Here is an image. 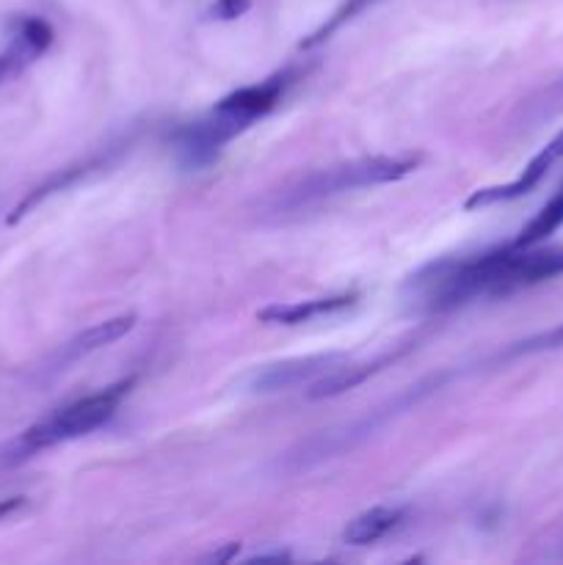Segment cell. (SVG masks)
I'll use <instances>...</instances> for the list:
<instances>
[{
	"label": "cell",
	"instance_id": "12",
	"mask_svg": "<svg viewBox=\"0 0 563 565\" xmlns=\"http://www.w3.org/2000/svg\"><path fill=\"white\" fill-rule=\"evenodd\" d=\"M563 114V77L552 81L550 86L541 88L528 105H524V121L530 127H539L541 121H550L552 116Z\"/></svg>",
	"mask_w": 563,
	"mask_h": 565
},
{
	"label": "cell",
	"instance_id": "17",
	"mask_svg": "<svg viewBox=\"0 0 563 565\" xmlns=\"http://www.w3.org/2000/svg\"><path fill=\"white\" fill-rule=\"evenodd\" d=\"M561 550H563V541H561Z\"/></svg>",
	"mask_w": 563,
	"mask_h": 565
},
{
	"label": "cell",
	"instance_id": "5",
	"mask_svg": "<svg viewBox=\"0 0 563 565\" xmlns=\"http://www.w3.org/2000/svg\"><path fill=\"white\" fill-rule=\"evenodd\" d=\"M561 160H563V130L557 132V136L552 138V141L546 143V147L541 149V152L535 154L528 166H524L522 174H519L517 180L506 182V185L480 188V191H475L472 196L464 202V207L478 210V207H489V204L511 202V199L524 196V193L535 191V188H539V182L544 180V177L550 174L557 163H561Z\"/></svg>",
	"mask_w": 563,
	"mask_h": 565
},
{
	"label": "cell",
	"instance_id": "16",
	"mask_svg": "<svg viewBox=\"0 0 563 565\" xmlns=\"http://www.w3.org/2000/svg\"><path fill=\"white\" fill-rule=\"evenodd\" d=\"M25 508V497H9V500H0V522L11 519L14 513H20Z\"/></svg>",
	"mask_w": 563,
	"mask_h": 565
},
{
	"label": "cell",
	"instance_id": "11",
	"mask_svg": "<svg viewBox=\"0 0 563 565\" xmlns=\"http://www.w3.org/2000/svg\"><path fill=\"white\" fill-rule=\"evenodd\" d=\"M561 226H563V182L555 191V196H552L550 202L535 213V218L519 232V237L513 243H517V246H539V243H544L546 237L555 235Z\"/></svg>",
	"mask_w": 563,
	"mask_h": 565
},
{
	"label": "cell",
	"instance_id": "10",
	"mask_svg": "<svg viewBox=\"0 0 563 565\" xmlns=\"http://www.w3.org/2000/svg\"><path fill=\"white\" fill-rule=\"evenodd\" d=\"M401 522V511H390V508H373V511L359 513L353 522H348V527L342 530V541L348 546H368L375 541L384 539L390 530L397 527Z\"/></svg>",
	"mask_w": 563,
	"mask_h": 565
},
{
	"label": "cell",
	"instance_id": "4",
	"mask_svg": "<svg viewBox=\"0 0 563 565\" xmlns=\"http://www.w3.org/2000/svg\"><path fill=\"white\" fill-rule=\"evenodd\" d=\"M346 362L348 359L340 356V353H329V356H307V359H290V362L265 364V367L254 370V373L248 375L246 386L248 392H259V395L287 392L304 384H315V381L323 379L326 373H331V370L340 367V364Z\"/></svg>",
	"mask_w": 563,
	"mask_h": 565
},
{
	"label": "cell",
	"instance_id": "1",
	"mask_svg": "<svg viewBox=\"0 0 563 565\" xmlns=\"http://www.w3.org/2000/svg\"><path fill=\"white\" fill-rule=\"evenodd\" d=\"M563 276V246H508L472 259H445L412 281L425 307L453 309L475 298L511 296Z\"/></svg>",
	"mask_w": 563,
	"mask_h": 565
},
{
	"label": "cell",
	"instance_id": "3",
	"mask_svg": "<svg viewBox=\"0 0 563 565\" xmlns=\"http://www.w3.org/2000/svg\"><path fill=\"white\" fill-rule=\"evenodd\" d=\"M419 166L417 154H403V158H362L353 163L337 166V169L318 171V174L307 177L296 191H287V204H307L315 199L331 196V193L353 191V188L381 185V182H397L406 174H412Z\"/></svg>",
	"mask_w": 563,
	"mask_h": 565
},
{
	"label": "cell",
	"instance_id": "13",
	"mask_svg": "<svg viewBox=\"0 0 563 565\" xmlns=\"http://www.w3.org/2000/svg\"><path fill=\"white\" fill-rule=\"evenodd\" d=\"M370 3H373V0H346V3H342L340 9H337L334 14H331L329 20H326L323 25H320L318 31H315L312 36H309L307 42L301 44V47H315V44L326 42V39H329L331 33H334V31H340V28L346 25V22H351L353 17H357L359 11H364V9H368Z\"/></svg>",
	"mask_w": 563,
	"mask_h": 565
},
{
	"label": "cell",
	"instance_id": "6",
	"mask_svg": "<svg viewBox=\"0 0 563 565\" xmlns=\"http://www.w3.org/2000/svg\"><path fill=\"white\" fill-rule=\"evenodd\" d=\"M282 88H285V83H282L279 77H270V81L257 83V86L237 88L235 94L221 99L213 110L215 114H224L230 116V119L241 121L243 127H248L254 119L265 116L276 103H279Z\"/></svg>",
	"mask_w": 563,
	"mask_h": 565
},
{
	"label": "cell",
	"instance_id": "9",
	"mask_svg": "<svg viewBox=\"0 0 563 565\" xmlns=\"http://www.w3.org/2000/svg\"><path fill=\"white\" fill-rule=\"evenodd\" d=\"M395 356H381L379 362H370V364H340V367H334L331 373H326L323 379H318L312 384V390H309V397H315V401H320V397H334V395H342V392L353 390V386L362 384L364 379H370L373 373H379L384 364H390Z\"/></svg>",
	"mask_w": 563,
	"mask_h": 565
},
{
	"label": "cell",
	"instance_id": "15",
	"mask_svg": "<svg viewBox=\"0 0 563 565\" xmlns=\"http://www.w3.org/2000/svg\"><path fill=\"white\" fill-rule=\"evenodd\" d=\"M248 3L252 0H210L208 11L215 20H235V17H241L248 9Z\"/></svg>",
	"mask_w": 563,
	"mask_h": 565
},
{
	"label": "cell",
	"instance_id": "14",
	"mask_svg": "<svg viewBox=\"0 0 563 565\" xmlns=\"http://www.w3.org/2000/svg\"><path fill=\"white\" fill-rule=\"evenodd\" d=\"M552 348H563V326L557 329L544 331V334H535L530 340L519 342L511 353H539V351H552Z\"/></svg>",
	"mask_w": 563,
	"mask_h": 565
},
{
	"label": "cell",
	"instance_id": "7",
	"mask_svg": "<svg viewBox=\"0 0 563 565\" xmlns=\"http://www.w3.org/2000/svg\"><path fill=\"white\" fill-rule=\"evenodd\" d=\"M353 303V296H329V298H309V301H296L287 303V307H268L257 315L263 323H309V320H318L323 315L340 312Z\"/></svg>",
	"mask_w": 563,
	"mask_h": 565
},
{
	"label": "cell",
	"instance_id": "2",
	"mask_svg": "<svg viewBox=\"0 0 563 565\" xmlns=\"http://www.w3.org/2000/svg\"><path fill=\"white\" fill-rule=\"evenodd\" d=\"M125 390L127 384L108 386V390L97 392V395L81 397V401L59 408V412H53L50 417H44L42 423L22 430L17 439H11L9 445L0 447V469H14L20 467V463L31 461L33 456H39V452L47 450V447L61 445V441L81 439V436L97 430L99 425L108 423V419L114 417Z\"/></svg>",
	"mask_w": 563,
	"mask_h": 565
},
{
	"label": "cell",
	"instance_id": "8",
	"mask_svg": "<svg viewBox=\"0 0 563 565\" xmlns=\"http://www.w3.org/2000/svg\"><path fill=\"white\" fill-rule=\"evenodd\" d=\"M132 326H136V315H119V318H108L103 320V323H94L92 329L77 334L75 340L66 345V356L81 359V356H88V353L99 351V348L114 345V342L121 340L127 331H132Z\"/></svg>",
	"mask_w": 563,
	"mask_h": 565
}]
</instances>
